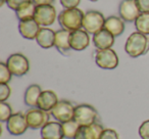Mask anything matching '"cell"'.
Segmentation results:
<instances>
[{
  "mask_svg": "<svg viewBox=\"0 0 149 139\" xmlns=\"http://www.w3.org/2000/svg\"><path fill=\"white\" fill-rule=\"evenodd\" d=\"M74 108L76 106H74L72 102L68 101V100H59L51 110L50 115L57 122L65 123L74 120Z\"/></svg>",
  "mask_w": 149,
  "mask_h": 139,
  "instance_id": "ba28073f",
  "label": "cell"
},
{
  "mask_svg": "<svg viewBox=\"0 0 149 139\" xmlns=\"http://www.w3.org/2000/svg\"><path fill=\"white\" fill-rule=\"evenodd\" d=\"M26 119L29 128L33 130L42 129L49 122V114L39 108H32L26 112Z\"/></svg>",
  "mask_w": 149,
  "mask_h": 139,
  "instance_id": "9c48e42d",
  "label": "cell"
},
{
  "mask_svg": "<svg viewBox=\"0 0 149 139\" xmlns=\"http://www.w3.org/2000/svg\"><path fill=\"white\" fill-rule=\"evenodd\" d=\"M148 39H149V38H148Z\"/></svg>",
  "mask_w": 149,
  "mask_h": 139,
  "instance_id": "8d00e7d4",
  "label": "cell"
},
{
  "mask_svg": "<svg viewBox=\"0 0 149 139\" xmlns=\"http://www.w3.org/2000/svg\"><path fill=\"white\" fill-rule=\"evenodd\" d=\"M105 19L103 13L98 10H88L85 13L83 20V29L89 34H96L100 30L104 29Z\"/></svg>",
  "mask_w": 149,
  "mask_h": 139,
  "instance_id": "277c9868",
  "label": "cell"
},
{
  "mask_svg": "<svg viewBox=\"0 0 149 139\" xmlns=\"http://www.w3.org/2000/svg\"><path fill=\"white\" fill-rule=\"evenodd\" d=\"M95 62L100 68L103 70H114L118 66V53L112 48L101 49L96 51Z\"/></svg>",
  "mask_w": 149,
  "mask_h": 139,
  "instance_id": "8992f818",
  "label": "cell"
},
{
  "mask_svg": "<svg viewBox=\"0 0 149 139\" xmlns=\"http://www.w3.org/2000/svg\"><path fill=\"white\" fill-rule=\"evenodd\" d=\"M140 13L136 0H123L118 5V15L127 23L135 22Z\"/></svg>",
  "mask_w": 149,
  "mask_h": 139,
  "instance_id": "8fae6325",
  "label": "cell"
},
{
  "mask_svg": "<svg viewBox=\"0 0 149 139\" xmlns=\"http://www.w3.org/2000/svg\"><path fill=\"white\" fill-rule=\"evenodd\" d=\"M99 139H120V137H118V134L116 131H114L113 129L107 128L102 131Z\"/></svg>",
  "mask_w": 149,
  "mask_h": 139,
  "instance_id": "f1b7e54d",
  "label": "cell"
},
{
  "mask_svg": "<svg viewBox=\"0 0 149 139\" xmlns=\"http://www.w3.org/2000/svg\"><path fill=\"white\" fill-rule=\"evenodd\" d=\"M89 1H91V2H96V1H98V0H89Z\"/></svg>",
  "mask_w": 149,
  "mask_h": 139,
  "instance_id": "e575fe53",
  "label": "cell"
},
{
  "mask_svg": "<svg viewBox=\"0 0 149 139\" xmlns=\"http://www.w3.org/2000/svg\"><path fill=\"white\" fill-rule=\"evenodd\" d=\"M6 64L13 76L15 77H23L30 70L29 59L22 53H13L9 55L6 60Z\"/></svg>",
  "mask_w": 149,
  "mask_h": 139,
  "instance_id": "5b68a950",
  "label": "cell"
},
{
  "mask_svg": "<svg viewBox=\"0 0 149 139\" xmlns=\"http://www.w3.org/2000/svg\"><path fill=\"white\" fill-rule=\"evenodd\" d=\"M70 44L72 50L76 51H83L90 44V35L87 31L82 28L77 31L70 32Z\"/></svg>",
  "mask_w": 149,
  "mask_h": 139,
  "instance_id": "7c38bea8",
  "label": "cell"
},
{
  "mask_svg": "<svg viewBox=\"0 0 149 139\" xmlns=\"http://www.w3.org/2000/svg\"><path fill=\"white\" fill-rule=\"evenodd\" d=\"M70 32L66 31L64 29H60L55 31V42L54 47L62 54H66L70 50H72L70 44Z\"/></svg>",
  "mask_w": 149,
  "mask_h": 139,
  "instance_id": "d6986e66",
  "label": "cell"
},
{
  "mask_svg": "<svg viewBox=\"0 0 149 139\" xmlns=\"http://www.w3.org/2000/svg\"><path fill=\"white\" fill-rule=\"evenodd\" d=\"M61 124H62V131H63L64 138L74 139L76 134H77L78 130H79L80 125L74 120L68 121V122L65 123H61Z\"/></svg>",
  "mask_w": 149,
  "mask_h": 139,
  "instance_id": "cb8c5ba5",
  "label": "cell"
},
{
  "mask_svg": "<svg viewBox=\"0 0 149 139\" xmlns=\"http://www.w3.org/2000/svg\"><path fill=\"white\" fill-rule=\"evenodd\" d=\"M139 136L142 139H149V120H146L139 127Z\"/></svg>",
  "mask_w": 149,
  "mask_h": 139,
  "instance_id": "83f0119b",
  "label": "cell"
},
{
  "mask_svg": "<svg viewBox=\"0 0 149 139\" xmlns=\"http://www.w3.org/2000/svg\"><path fill=\"white\" fill-rule=\"evenodd\" d=\"M11 76L13 74L7 66L6 62H0V84H8Z\"/></svg>",
  "mask_w": 149,
  "mask_h": 139,
  "instance_id": "d4e9b609",
  "label": "cell"
},
{
  "mask_svg": "<svg viewBox=\"0 0 149 139\" xmlns=\"http://www.w3.org/2000/svg\"><path fill=\"white\" fill-rule=\"evenodd\" d=\"M6 128L8 132L15 136L24 134L29 128L27 119H26V114H23L21 112L13 114V116L6 122Z\"/></svg>",
  "mask_w": 149,
  "mask_h": 139,
  "instance_id": "30bf717a",
  "label": "cell"
},
{
  "mask_svg": "<svg viewBox=\"0 0 149 139\" xmlns=\"http://www.w3.org/2000/svg\"><path fill=\"white\" fill-rule=\"evenodd\" d=\"M84 13L79 7L76 8H63L57 17L58 24L61 29L68 32H74L83 28Z\"/></svg>",
  "mask_w": 149,
  "mask_h": 139,
  "instance_id": "6da1fadb",
  "label": "cell"
},
{
  "mask_svg": "<svg viewBox=\"0 0 149 139\" xmlns=\"http://www.w3.org/2000/svg\"><path fill=\"white\" fill-rule=\"evenodd\" d=\"M41 26L35 21V19L29 21H23L19 23V32L25 39L34 40L36 39L38 33L41 30Z\"/></svg>",
  "mask_w": 149,
  "mask_h": 139,
  "instance_id": "5bb4252c",
  "label": "cell"
},
{
  "mask_svg": "<svg viewBox=\"0 0 149 139\" xmlns=\"http://www.w3.org/2000/svg\"><path fill=\"white\" fill-rule=\"evenodd\" d=\"M141 13H149V0H136Z\"/></svg>",
  "mask_w": 149,
  "mask_h": 139,
  "instance_id": "1f68e13d",
  "label": "cell"
},
{
  "mask_svg": "<svg viewBox=\"0 0 149 139\" xmlns=\"http://www.w3.org/2000/svg\"><path fill=\"white\" fill-rule=\"evenodd\" d=\"M125 23L126 22L120 17L116 15H110L105 19L104 24V29H106L108 32L112 34L114 37L120 36L125 31Z\"/></svg>",
  "mask_w": 149,
  "mask_h": 139,
  "instance_id": "ffe728a7",
  "label": "cell"
},
{
  "mask_svg": "<svg viewBox=\"0 0 149 139\" xmlns=\"http://www.w3.org/2000/svg\"><path fill=\"white\" fill-rule=\"evenodd\" d=\"M30 1H32V0H7L6 4L9 8L15 11L17 9H19L22 5L26 4V3L30 2Z\"/></svg>",
  "mask_w": 149,
  "mask_h": 139,
  "instance_id": "f546056e",
  "label": "cell"
},
{
  "mask_svg": "<svg viewBox=\"0 0 149 139\" xmlns=\"http://www.w3.org/2000/svg\"><path fill=\"white\" fill-rule=\"evenodd\" d=\"M35 40L37 41L38 45L44 49H49L51 47H54L55 31L48 27H42Z\"/></svg>",
  "mask_w": 149,
  "mask_h": 139,
  "instance_id": "ac0fdd59",
  "label": "cell"
},
{
  "mask_svg": "<svg viewBox=\"0 0 149 139\" xmlns=\"http://www.w3.org/2000/svg\"><path fill=\"white\" fill-rule=\"evenodd\" d=\"M104 128L98 123L90 126H80L74 139H99Z\"/></svg>",
  "mask_w": 149,
  "mask_h": 139,
  "instance_id": "9a60e30c",
  "label": "cell"
},
{
  "mask_svg": "<svg viewBox=\"0 0 149 139\" xmlns=\"http://www.w3.org/2000/svg\"><path fill=\"white\" fill-rule=\"evenodd\" d=\"M134 24L137 32L149 36V13H141Z\"/></svg>",
  "mask_w": 149,
  "mask_h": 139,
  "instance_id": "603a6c76",
  "label": "cell"
},
{
  "mask_svg": "<svg viewBox=\"0 0 149 139\" xmlns=\"http://www.w3.org/2000/svg\"><path fill=\"white\" fill-rule=\"evenodd\" d=\"M11 94V88L8 84H0V102L6 101Z\"/></svg>",
  "mask_w": 149,
  "mask_h": 139,
  "instance_id": "4316f807",
  "label": "cell"
},
{
  "mask_svg": "<svg viewBox=\"0 0 149 139\" xmlns=\"http://www.w3.org/2000/svg\"><path fill=\"white\" fill-rule=\"evenodd\" d=\"M6 1H7V0H1V6H2V5H4L5 3H6Z\"/></svg>",
  "mask_w": 149,
  "mask_h": 139,
  "instance_id": "836d02e7",
  "label": "cell"
},
{
  "mask_svg": "<svg viewBox=\"0 0 149 139\" xmlns=\"http://www.w3.org/2000/svg\"><path fill=\"white\" fill-rule=\"evenodd\" d=\"M98 118V112L94 106L87 103L78 104L74 108V120L80 126H90L96 123Z\"/></svg>",
  "mask_w": 149,
  "mask_h": 139,
  "instance_id": "3957f363",
  "label": "cell"
},
{
  "mask_svg": "<svg viewBox=\"0 0 149 139\" xmlns=\"http://www.w3.org/2000/svg\"><path fill=\"white\" fill-rule=\"evenodd\" d=\"M36 5H47V4H53L55 0H32Z\"/></svg>",
  "mask_w": 149,
  "mask_h": 139,
  "instance_id": "d6a6232c",
  "label": "cell"
},
{
  "mask_svg": "<svg viewBox=\"0 0 149 139\" xmlns=\"http://www.w3.org/2000/svg\"><path fill=\"white\" fill-rule=\"evenodd\" d=\"M11 116H13L11 106L5 101L0 102V121L3 123L7 122Z\"/></svg>",
  "mask_w": 149,
  "mask_h": 139,
  "instance_id": "484cf974",
  "label": "cell"
},
{
  "mask_svg": "<svg viewBox=\"0 0 149 139\" xmlns=\"http://www.w3.org/2000/svg\"><path fill=\"white\" fill-rule=\"evenodd\" d=\"M41 139H43V138H41Z\"/></svg>",
  "mask_w": 149,
  "mask_h": 139,
  "instance_id": "d590c367",
  "label": "cell"
},
{
  "mask_svg": "<svg viewBox=\"0 0 149 139\" xmlns=\"http://www.w3.org/2000/svg\"><path fill=\"white\" fill-rule=\"evenodd\" d=\"M92 42L98 50L108 49L113 46L114 42H116V37L106 29H102L96 34H94Z\"/></svg>",
  "mask_w": 149,
  "mask_h": 139,
  "instance_id": "4fadbf2b",
  "label": "cell"
},
{
  "mask_svg": "<svg viewBox=\"0 0 149 139\" xmlns=\"http://www.w3.org/2000/svg\"><path fill=\"white\" fill-rule=\"evenodd\" d=\"M149 47V39L146 35L134 32L128 37L125 44V51L133 58L139 57L147 52Z\"/></svg>",
  "mask_w": 149,
  "mask_h": 139,
  "instance_id": "7a4b0ae2",
  "label": "cell"
},
{
  "mask_svg": "<svg viewBox=\"0 0 149 139\" xmlns=\"http://www.w3.org/2000/svg\"><path fill=\"white\" fill-rule=\"evenodd\" d=\"M58 101H59L58 96L55 92L52 91V90H43L39 99H38L37 108L50 112Z\"/></svg>",
  "mask_w": 149,
  "mask_h": 139,
  "instance_id": "e0dca14e",
  "label": "cell"
},
{
  "mask_svg": "<svg viewBox=\"0 0 149 139\" xmlns=\"http://www.w3.org/2000/svg\"><path fill=\"white\" fill-rule=\"evenodd\" d=\"M57 13L52 4L37 5L35 13V21L41 27H49L55 23L57 19Z\"/></svg>",
  "mask_w": 149,
  "mask_h": 139,
  "instance_id": "52a82bcc",
  "label": "cell"
},
{
  "mask_svg": "<svg viewBox=\"0 0 149 139\" xmlns=\"http://www.w3.org/2000/svg\"><path fill=\"white\" fill-rule=\"evenodd\" d=\"M42 91L38 84H32L26 89L25 95H24V101L28 106L31 108H37L38 105V99H39L40 95H41Z\"/></svg>",
  "mask_w": 149,
  "mask_h": 139,
  "instance_id": "44dd1931",
  "label": "cell"
},
{
  "mask_svg": "<svg viewBox=\"0 0 149 139\" xmlns=\"http://www.w3.org/2000/svg\"><path fill=\"white\" fill-rule=\"evenodd\" d=\"M63 8H76L80 5L81 0H59Z\"/></svg>",
  "mask_w": 149,
  "mask_h": 139,
  "instance_id": "4dcf8cb0",
  "label": "cell"
},
{
  "mask_svg": "<svg viewBox=\"0 0 149 139\" xmlns=\"http://www.w3.org/2000/svg\"><path fill=\"white\" fill-rule=\"evenodd\" d=\"M41 137L43 139H63L62 124L60 122H48L41 129Z\"/></svg>",
  "mask_w": 149,
  "mask_h": 139,
  "instance_id": "2e32d148",
  "label": "cell"
},
{
  "mask_svg": "<svg viewBox=\"0 0 149 139\" xmlns=\"http://www.w3.org/2000/svg\"><path fill=\"white\" fill-rule=\"evenodd\" d=\"M36 6L37 5L33 1H30V2H27L26 4L22 5L19 9L15 10V15H17V20L19 22L33 20L35 17Z\"/></svg>",
  "mask_w": 149,
  "mask_h": 139,
  "instance_id": "7402d4cb",
  "label": "cell"
}]
</instances>
